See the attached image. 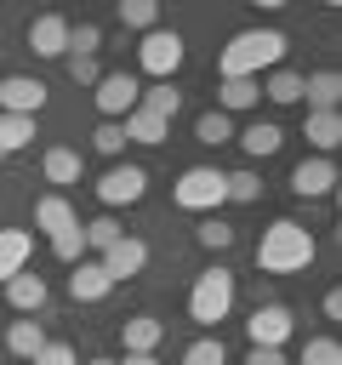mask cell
<instances>
[{
    "label": "cell",
    "instance_id": "3",
    "mask_svg": "<svg viewBox=\"0 0 342 365\" xmlns=\"http://www.w3.org/2000/svg\"><path fill=\"white\" fill-rule=\"evenodd\" d=\"M234 297H239V291H234V274H228L222 262H211V268H200L194 285H188V319L211 331V325H222V319L234 314Z\"/></svg>",
    "mask_w": 342,
    "mask_h": 365
},
{
    "label": "cell",
    "instance_id": "16",
    "mask_svg": "<svg viewBox=\"0 0 342 365\" xmlns=\"http://www.w3.org/2000/svg\"><path fill=\"white\" fill-rule=\"evenodd\" d=\"M262 103V80H217V114H245Z\"/></svg>",
    "mask_w": 342,
    "mask_h": 365
},
{
    "label": "cell",
    "instance_id": "43",
    "mask_svg": "<svg viewBox=\"0 0 342 365\" xmlns=\"http://www.w3.org/2000/svg\"><path fill=\"white\" fill-rule=\"evenodd\" d=\"M86 365H120V359H108V354H97V359H86Z\"/></svg>",
    "mask_w": 342,
    "mask_h": 365
},
{
    "label": "cell",
    "instance_id": "21",
    "mask_svg": "<svg viewBox=\"0 0 342 365\" xmlns=\"http://www.w3.org/2000/svg\"><path fill=\"white\" fill-rule=\"evenodd\" d=\"M234 137H239V148H245L251 160H268V154H279V148H285V131H279L274 120H251V125H245V131H234Z\"/></svg>",
    "mask_w": 342,
    "mask_h": 365
},
{
    "label": "cell",
    "instance_id": "2",
    "mask_svg": "<svg viewBox=\"0 0 342 365\" xmlns=\"http://www.w3.org/2000/svg\"><path fill=\"white\" fill-rule=\"evenodd\" d=\"M314 234L302 228V222H291V217H279V222H268L262 228V240H256V268L262 274H302L308 262H314Z\"/></svg>",
    "mask_w": 342,
    "mask_h": 365
},
{
    "label": "cell",
    "instance_id": "9",
    "mask_svg": "<svg viewBox=\"0 0 342 365\" xmlns=\"http://www.w3.org/2000/svg\"><path fill=\"white\" fill-rule=\"evenodd\" d=\"M331 188H336V160L308 154V160L291 165V194H296V200H325Z\"/></svg>",
    "mask_w": 342,
    "mask_h": 365
},
{
    "label": "cell",
    "instance_id": "33",
    "mask_svg": "<svg viewBox=\"0 0 342 365\" xmlns=\"http://www.w3.org/2000/svg\"><path fill=\"white\" fill-rule=\"evenodd\" d=\"M182 365H228L222 336H200V342H188V348H182Z\"/></svg>",
    "mask_w": 342,
    "mask_h": 365
},
{
    "label": "cell",
    "instance_id": "45",
    "mask_svg": "<svg viewBox=\"0 0 342 365\" xmlns=\"http://www.w3.org/2000/svg\"><path fill=\"white\" fill-rule=\"evenodd\" d=\"M0 51H6V46H0Z\"/></svg>",
    "mask_w": 342,
    "mask_h": 365
},
{
    "label": "cell",
    "instance_id": "44",
    "mask_svg": "<svg viewBox=\"0 0 342 365\" xmlns=\"http://www.w3.org/2000/svg\"><path fill=\"white\" fill-rule=\"evenodd\" d=\"M0 165H6V154H0Z\"/></svg>",
    "mask_w": 342,
    "mask_h": 365
},
{
    "label": "cell",
    "instance_id": "18",
    "mask_svg": "<svg viewBox=\"0 0 342 365\" xmlns=\"http://www.w3.org/2000/svg\"><path fill=\"white\" fill-rule=\"evenodd\" d=\"M28 251H34V234L28 228H0V285L28 268Z\"/></svg>",
    "mask_w": 342,
    "mask_h": 365
},
{
    "label": "cell",
    "instance_id": "12",
    "mask_svg": "<svg viewBox=\"0 0 342 365\" xmlns=\"http://www.w3.org/2000/svg\"><path fill=\"white\" fill-rule=\"evenodd\" d=\"M28 51L34 57H68V17L63 11H46L28 23Z\"/></svg>",
    "mask_w": 342,
    "mask_h": 365
},
{
    "label": "cell",
    "instance_id": "41",
    "mask_svg": "<svg viewBox=\"0 0 342 365\" xmlns=\"http://www.w3.org/2000/svg\"><path fill=\"white\" fill-rule=\"evenodd\" d=\"M319 308H325V319H342V291H325V302H319Z\"/></svg>",
    "mask_w": 342,
    "mask_h": 365
},
{
    "label": "cell",
    "instance_id": "4",
    "mask_svg": "<svg viewBox=\"0 0 342 365\" xmlns=\"http://www.w3.org/2000/svg\"><path fill=\"white\" fill-rule=\"evenodd\" d=\"M171 200L182 211H222L228 205V171L222 165H188L177 182H171Z\"/></svg>",
    "mask_w": 342,
    "mask_h": 365
},
{
    "label": "cell",
    "instance_id": "24",
    "mask_svg": "<svg viewBox=\"0 0 342 365\" xmlns=\"http://www.w3.org/2000/svg\"><path fill=\"white\" fill-rule=\"evenodd\" d=\"M6 348H11L17 359H34V354L46 348V325H40L34 314H23V319H11V325H6Z\"/></svg>",
    "mask_w": 342,
    "mask_h": 365
},
{
    "label": "cell",
    "instance_id": "39",
    "mask_svg": "<svg viewBox=\"0 0 342 365\" xmlns=\"http://www.w3.org/2000/svg\"><path fill=\"white\" fill-rule=\"evenodd\" d=\"M28 365H80V354H74L68 342H46V348H40Z\"/></svg>",
    "mask_w": 342,
    "mask_h": 365
},
{
    "label": "cell",
    "instance_id": "22",
    "mask_svg": "<svg viewBox=\"0 0 342 365\" xmlns=\"http://www.w3.org/2000/svg\"><path fill=\"white\" fill-rule=\"evenodd\" d=\"M80 217H74V205H68V194H40L34 200V228L40 234H63V228H74Z\"/></svg>",
    "mask_w": 342,
    "mask_h": 365
},
{
    "label": "cell",
    "instance_id": "20",
    "mask_svg": "<svg viewBox=\"0 0 342 365\" xmlns=\"http://www.w3.org/2000/svg\"><path fill=\"white\" fill-rule=\"evenodd\" d=\"M120 125H125V143H142V148H160V143L171 137V120H160V114H148V108H131Z\"/></svg>",
    "mask_w": 342,
    "mask_h": 365
},
{
    "label": "cell",
    "instance_id": "8",
    "mask_svg": "<svg viewBox=\"0 0 342 365\" xmlns=\"http://www.w3.org/2000/svg\"><path fill=\"white\" fill-rule=\"evenodd\" d=\"M142 194H148V171H142V165H108V171H103V182H97V200H103L108 211L137 205Z\"/></svg>",
    "mask_w": 342,
    "mask_h": 365
},
{
    "label": "cell",
    "instance_id": "32",
    "mask_svg": "<svg viewBox=\"0 0 342 365\" xmlns=\"http://www.w3.org/2000/svg\"><path fill=\"white\" fill-rule=\"evenodd\" d=\"M103 51V29L97 23H68V57H97Z\"/></svg>",
    "mask_w": 342,
    "mask_h": 365
},
{
    "label": "cell",
    "instance_id": "15",
    "mask_svg": "<svg viewBox=\"0 0 342 365\" xmlns=\"http://www.w3.org/2000/svg\"><path fill=\"white\" fill-rule=\"evenodd\" d=\"M46 297H51L46 274H28V268H23V274H11V279H6V302H11L17 314H40V308H46Z\"/></svg>",
    "mask_w": 342,
    "mask_h": 365
},
{
    "label": "cell",
    "instance_id": "10",
    "mask_svg": "<svg viewBox=\"0 0 342 365\" xmlns=\"http://www.w3.org/2000/svg\"><path fill=\"white\" fill-rule=\"evenodd\" d=\"M97 262H103V274H108L114 285H125V279H137V274L148 268V245H142L137 234H120V240H114Z\"/></svg>",
    "mask_w": 342,
    "mask_h": 365
},
{
    "label": "cell",
    "instance_id": "26",
    "mask_svg": "<svg viewBox=\"0 0 342 365\" xmlns=\"http://www.w3.org/2000/svg\"><path fill=\"white\" fill-rule=\"evenodd\" d=\"M80 234H86V257H103L125 228H120V217H114V211H103V217H91V222H80Z\"/></svg>",
    "mask_w": 342,
    "mask_h": 365
},
{
    "label": "cell",
    "instance_id": "7",
    "mask_svg": "<svg viewBox=\"0 0 342 365\" xmlns=\"http://www.w3.org/2000/svg\"><path fill=\"white\" fill-rule=\"evenodd\" d=\"M91 97H97L103 120H125V114L137 108V97H142V80L125 74V68H114V74H103V80L91 86Z\"/></svg>",
    "mask_w": 342,
    "mask_h": 365
},
{
    "label": "cell",
    "instance_id": "13",
    "mask_svg": "<svg viewBox=\"0 0 342 365\" xmlns=\"http://www.w3.org/2000/svg\"><path fill=\"white\" fill-rule=\"evenodd\" d=\"M108 291H114V279L103 274L97 257H80V262L68 268V297H74V302H103Z\"/></svg>",
    "mask_w": 342,
    "mask_h": 365
},
{
    "label": "cell",
    "instance_id": "1",
    "mask_svg": "<svg viewBox=\"0 0 342 365\" xmlns=\"http://www.w3.org/2000/svg\"><path fill=\"white\" fill-rule=\"evenodd\" d=\"M285 29H239L217 51V80H262L268 68L285 63Z\"/></svg>",
    "mask_w": 342,
    "mask_h": 365
},
{
    "label": "cell",
    "instance_id": "25",
    "mask_svg": "<svg viewBox=\"0 0 342 365\" xmlns=\"http://www.w3.org/2000/svg\"><path fill=\"white\" fill-rule=\"evenodd\" d=\"M262 97L279 103V108H285V103H302V74H296V68H268V74H262Z\"/></svg>",
    "mask_w": 342,
    "mask_h": 365
},
{
    "label": "cell",
    "instance_id": "38",
    "mask_svg": "<svg viewBox=\"0 0 342 365\" xmlns=\"http://www.w3.org/2000/svg\"><path fill=\"white\" fill-rule=\"evenodd\" d=\"M103 74H108V68H103L97 57H68V80H74V86H86V91H91Z\"/></svg>",
    "mask_w": 342,
    "mask_h": 365
},
{
    "label": "cell",
    "instance_id": "6",
    "mask_svg": "<svg viewBox=\"0 0 342 365\" xmlns=\"http://www.w3.org/2000/svg\"><path fill=\"white\" fill-rule=\"evenodd\" d=\"M291 331H296V319H291V308H285V302H256V308H251V319H245L251 348H285V342H291Z\"/></svg>",
    "mask_w": 342,
    "mask_h": 365
},
{
    "label": "cell",
    "instance_id": "17",
    "mask_svg": "<svg viewBox=\"0 0 342 365\" xmlns=\"http://www.w3.org/2000/svg\"><path fill=\"white\" fill-rule=\"evenodd\" d=\"M120 342H125V354H154V348L165 342V325H160L154 314H131V319L120 325Z\"/></svg>",
    "mask_w": 342,
    "mask_h": 365
},
{
    "label": "cell",
    "instance_id": "14",
    "mask_svg": "<svg viewBox=\"0 0 342 365\" xmlns=\"http://www.w3.org/2000/svg\"><path fill=\"white\" fill-rule=\"evenodd\" d=\"M302 137H308L314 154L331 160V148L342 143V114H336V108H308V114H302Z\"/></svg>",
    "mask_w": 342,
    "mask_h": 365
},
{
    "label": "cell",
    "instance_id": "19",
    "mask_svg": "<svg viewBox=\"0 0 342 365\" xmlns=\"http://www.w3.org/2000/svg\"><path fill=\"white\" fill-rule=\"evenodd\" d=\"M302 103H308V108H336V103H342V74H336V68L302 74Z\"/></svg>",
    "mask_w": 342,
    "mask_h": 365
},
{
    "label": "cell",
    "instance_id": "28",
    "mask_svg": "<svg viewBox=\"0 0 342 365\" xmlns=\"http://www.w3.org/2000/svg\"><path fill=\"white\" fill-rule=\"evenodd\" d=\"M34 143V120L28 114H0V154H23Z\"/></svg>",
    "mask_w": 342,
    "mask_h": 365
},
{
    "label": "cell",
    "instance_id": "23",
    "mask_svg": "<svg viewBox=\"0 0 342 365\" xmlns=\"http://www.w3.org/2000/svg\"><path fill=\"white\" fill-rule=\"evenodd\" d=\"M40 171H46V182H51V194H63L68 182H80V154L74 148H46V160H40Z\"/></svg>",
    "mask_w": 342,
    "mask_h": 365
},
{
    "label": "cell",
    "instance_id": "31",
    "mask_svg": "<svg viewBox=\"0 0 342 365\" xmlns=\"http://www.w3.org/2000/svg\"><path fill=\"white\" fill-rule=\"evenodd\" d=\"M228 200H234V205H256V200H262V177H256L251 165L228 171Z\"/></svg>",
    "mask_w": 342,
    "mask_h": 365
},
{
    "label": "cell",
    "instance_id": "37",
    "mask_svg": "<svg viewBox=\"0 0 342 365\" xmlns=\"http://www.w3.org/2000/svg\"><path fill=\"white\" fill-rule=\"evenodd\" d=\"M91 148H97V154H108V160H114V154H125V125H120V120H103V125L91 131Z\"/></svg>",
    "mask_w": 342,
    "mask_h": 365
},
{
    "label": "cell",
    "instance_id": "11",
    "mask_svg": "<svg viewBox=\"0 0 342 365\" xmlns=\"http://www.w3.org/2000/svg\"><path fill=\"white\" fill-rule=\"evenodd\" d=\"M46 108V80H34V74H6L0 80V114H40Z\"/></svg>",
    "mask_w": 342,
    "mask_h": 365
},
{
    "label": "cell",
    "instance_id": "40",
    "mask_svg": "<svg viewBox=\"0 0 342 365\" xmlns=\"http://www.w3.org/2000/svg\"><path fill=\"white\" fill-rule=\"evenodd\" d=\"M245 365H285V348H251Z\"/></svg>",
    "mask_w": 342,
    "mask_h": 365
},
{
    "label": "cell",
    "instance_id": "42",
    "mask_svg": "<svg viewBox=\"0 0 342 365\" xmlns=\"http://www.w3.org/2000/svg\"><path fill=\"white\" fill-rule=\"evenodd\" d=\"M120 365H160V359H154V354H125Z\"/></svg>",
    "mask_w": 342,
    "mask_h": 365
},
{
    "label": "cell",
    "instance_id": "27",
    "mask_svg": "<svg viewBox=\"0 0 342 365\" xmlns=\"http://www.w3.org/2000/svg\"><path fill=\"white\" fill-rule=\"evenodd\" d=\"M137 108H148V114H160V120H171V114L182 108V91H177L171 80H154V86H142V97H137Z\"/></svg>",
    "mask_w": 342,
    "mask_h": 365
},
{
    "label": "cell",
    "instance_id": "34",
    "mask_svg": "<svg viewBox=\"0 0 342 365\" xmlns=\"http://www.w3.org/2000/svg\"><path fill=\"white\" fill-rule=\"evenodd\" d=\"M194 240H200L205 251H228V245H234V222H222V217H205V222L194 228Z\"/></svg>",
    "mask_w": 342,
    "mask_h": 365
},
{
    "label": "cell",
    "instance_id": "30",
    "mask_svg": "<svg viewBox=\"0 0 342 365\" xmlns=\"http://www.w3.org/2000/svg\"><path fill=\"white\" fill-rule=\"evenodd\" d=\"M120 23L137 29V34L160 29V0H120Z\"/></svg>",
    "mask_w": 342,
    "mask_h": 365
},
{
    "label": "cell",
    "instance_id": "29",
    "mask_svg": "<svg viewBox=\"0 0 342 365\" xmlns=\"http://www.w3.org/2000/svg\"><path fill=\"white\" fill-rule=\"evenodd\" d=\"M194 137H200L205 148H222V143H234V120L217 114V108H205V114L194 120Z\"/></svg>",
    "mask_w": 342,
    "mask_h": 365
},
{
    "label": "cell",
    "instance_id": "5",
    "mask_svg": "<svg viewBox=\"0 0 342 365\" xmlns=\"http://www.w3.org/2000/svg\"><path fill=\"white\" fill-rule=\"evenodd\" d=\"M182 57H188V40H182L177 29H148L142 46H137V68H142L148 80H177Z\"/></svg>",
    "mask_w": 342,
    "mask_h": 365
},
{
    "label": "cell",
    "instance_id": "35",
    "mask_svg": "<svg viewBox=\"0 0 342 365\" xmlns=\"http://www.w3.org/2000/svg\"><path fill=\"white\" fill-rule=\"evenodd\" d=\"M51 257H57V262H68V268L86 257V234H80V222H74V228H63V234H51Z\"/></svg>",
    "mask_w": 342,
    "mask_h": 365
},
{
    "label": "cell",
    "instance_id": "36",
    "mask_svg": "<svg viewBox=\"0 0 342 365\" xmlns=\"http://www.w3.org/2000/svg\"><path fill=\"white\" fill-rule=\"evenodd\" d=\"M302 365H342V342L336 336H308L302 342Z\"/></svg>",
    "mask_w": 342,
    "mask_h": 365
}]
</instances>
